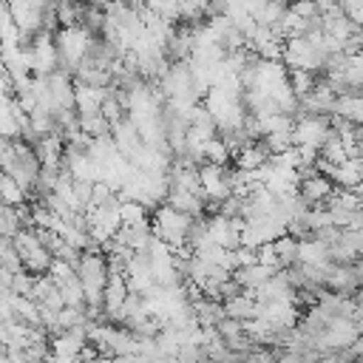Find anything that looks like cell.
<instances>
[{
    "label": "cell",
    "instance_id": "7",
    "mask_svg": "<svg viewBox=\"0 0 363 363\" xmlns=\"http://www.w3.org/2000/svg\"><path fill=\"white\" fill-rule=\"evenodd\" d=\"M289 11L298 14V17H303V20H312V17H318V3L315 0H292L289 3Z\"/></svg>",
    "mask_w": 363,
    "mask_h": 363
},
{
    "label": "cell",
    "instance_id": "6",
    "mask_svg": "<svg viewBox=\"0 0 363 363\" xmlns=\"http://www.w3.org/2000/svg\"><path fill=\"white\" fill-rule=\"evenodd\" d=\"M340 11L349 23H354V26L363 23V0H340Z\"/></svg>",
    "mask_w": 363,
    "mask_h": 363
},
{
    "label": "cell",
    "instance_id": "4",
    "mask_svg": "<svg viewBox=\"0 0 363 363\" xmlns=\"http://www.w3.org/2000/svg\"><path fill=\"white\" fill-rule=\"evenodd\" d=\"M221 306H224V315L227 318H235V320H250V318H255V298H252V292H241V295H235V298H227V301H221Z\"/></svg>",
    "mask_w": 363,
    "mask_h": 363
},
{
    "label": "cell",
    "instance_id": "3",
    "mask_svg": "<svg viewBox=\"0 0 363 363\" xmlns=\"http://www.w3.org/2000/svg\"><path fill=\"white\" fill-rule=\"evenodd\" d=\"M298 196L309 204V207H326V201H329V196L335 193V184H332V179L329 176H323V173H312V176H306V179H298Z\"/></svg>",
    "mask_w": 363,
    "mask_h": 363
},
{
    "label": "cell",
    "instance_id": "5",
    "mask_svg": "<svg viewBox=\"0 0 363 363\" xmlns=\"http://www.w3.org/2000/svg\"><path fill=\"white\" fill-rule=\"evenodd\" d=\"M272 250H275V258H278V269H289L292 264H298V241L292 235H278L269 241Z\"/></svg>",
    "mask_w": 363,
    "mask_h": 363
},
{
    "label": "cell",
    "instance_id": "1",
    "mask_svg": "<svg viewBox=\"0 0 363 363\" xmlns=\"http://www.w3.org/2000/svg\"><path fill=\"white\" fill-rule=\"evenodd\" d=\"M187 227H190V216H184V213L173 210L170 204H164V201H162V204L153 210L150 233H153L159 241H164L170 250L184 247V241H187Z\"/></svg>",
    "mask_w": 363,
    "mask_h": 363
},
{
    "label": "cell",
    "instance_id": "2",
    "mask_svg": "<svg viewBox=\"0 0 363 363\" xmlns=\"http://www.w3.org/2000/svg\"><path fill=\"white\" fill-rule=\"evenodd\" d=\"M11 244H14V252H17V258H20V264H23L26 272H31V275H43V272H48V267H51V255H48V250L40 244V238L34 235L31 227L20 230V233L11 238Z\"/></svg>",
    "mask_w": 363,
    "mask_h": 363
},
{
    "label": "cell",
    "instance_id": "8",
    "mask_svg": "<svg viewBox=\"0 0 363 363\" xmlns=\"http://www.w3.org/2000/svg\"><path fill=\"white\" fill-rule=\"evenodd\" d=\"M11 26V17H9V9H6V0H0V37L6 34V28Z\"/></svg>",
    "mask_w": 363,
    "mask_h": 363
}]
</instances>
